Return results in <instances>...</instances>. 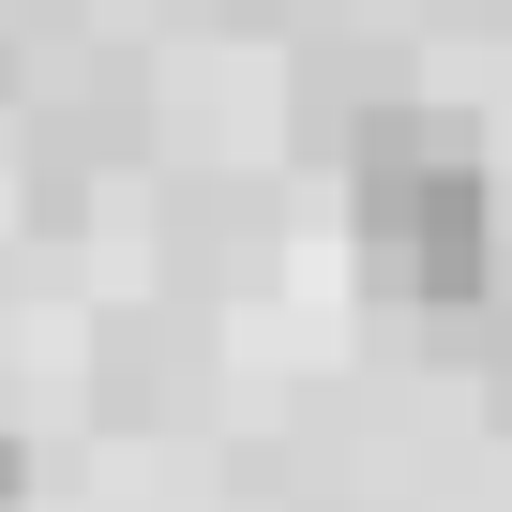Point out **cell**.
Instances as JSON below:
<instances>
[{
	"instance_id": "3957f363",
	"label": "cell",
	"mask_w": 512,
	"mask_h": 512,
	"mask_svg": "<svg viewBox=\"0 0 512 512\" xmlns=\"http://www.w3.org/2000/svg\"><path fill=\"white\" fill-rule=\"evenodd\" d=\"M0 76H16V61H0Z\"/></svg>"
},
{
	"instance_id": "7a4b0ae2",
	"label": "cell",
	"mask_w": 512,
	"mask_h": 512,
	"mask_svg": "<svg viewBox=\"0 0 512 512\" xmlns=\"http://www.w3.org/2000/svg\"><path fill=\"white\" fill-rule=\"evenodd\" d=\"M16 497H31V452H16V437H0V512H16Z\"/></svg>"
},
{
	"instance_id": "6da1fadb",
	"label": "cell",
	"mask_w": 512,
	"mask_h": 512,
	"mask_svg": "<svg viewBox=\"0 0 512 512\" xmlns=\"http://www.w3.org/2000/svg\"><path fill=\"white\" fill-rule=\"evenodd\" d=\"M347 241H362V287L407 302V317H467L497 287V196H482V151L422 106H377L347 136Z\"/></svg>"
}]
</instances>
